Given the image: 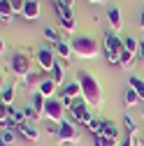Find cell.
Returning <instances> with one entry per match:
<instances>
[{
  "label": "cell",
  "instance_id": "obj_1",
  "mask_svg": "<svg viewBox=\"0 0 144 146\" xmlns=\"http://www.w3.org/2000/svg\"><path fill=\"white\" fill-rule=\"evenodd\" d=\"M77 81L81 86V95L86 98V102L91 107L100 109V104H102V86H100L98 77H93L91 72H86V70H79L77 72Z\"/></svg>",
  "mask_w": 144,
  "mask_h": 146
},
{
  "label": "cell",
  "instance_id": "obj_2",
  "mask_svg": "<svg viewBox=\"0 0 144 146\" xmlns=\"http://www.w3.org/2000/svg\"><path fill=\"white\" fill-rule=\"evenodd\" d=\"M70 44H72V51H75L79 58H86V60L98 58V53H100V44H98V40L88 37V35H77V37H72Z\"/></svg>",
  "mask_w": 144,
  "mask_h": 146
},
{
  "label": "cell",
  "instance_id": "obj_3",
  "mask_svg": "<svg viewBox=\"0 0 144 146\" xmlns=\"http://www.w3.org/2000/svg\"><path fill=\"white\" fill-rule=\"evenodd\" d=\"M47 130L51 132V135H56L61 141H65V144H77L79 141V130H77V125L72 123V121H67V118H63L61 123H51Z\"/></svg>",
  "mask_w": 144,
  "mask_h": 146
},
{
  "label": "cell",
  "instance_id": "obj_4",
  "mask_svg": "<svg viewBox=\"0 0 144 146\" xmlns=\"http://www.w3.org/2000/svg\"><path fill=\"white\" fill-rule=\"evenodd\" d=\"M9 70L14 72L16 77L23 79L28 72L33 70V67H30V56H28V53H23V51H14L12 56H9Z\"/></svg>",
  "mask_w": 144,
  "mask_h": 146
},
{
  "label": "cell",
  "instance_id": "obj_5",
  "mask_svg": "<svg viewBox=\"0 0 144 146\" xmlns=\"http://www.w3.org/2000/svg\"><path fill=\"white\" fill-rule=\"evenodd\" d=\"M35 60H37L42 72H51L56 60H58V56L53 51V46H40V49H35Z\"/></svg>",
  "mask_w": 144,
  "mask_h": 146
},
{
  "label": "cell",
  "instance_id": "obj_6",
  "mask_svg": "<svg viewBox=\"0 0 144 146\" xmlns=\"http://www.w3.org/2000/svg\"><path fill=\"white\" fill-rule=\"evenodd\" d=\"M44 118L51 123H61L65 118V107L61 102V98H49L47 107H44Z\"/></svg>",
  "mask_w": 144,
  "mask_h": 146
},
{
  "label": "cell",
  "instance_id": "obj_7",
  "mask_svg": "<svg viewBox=\"0 0 144 146\" xmlns=\"http://www.w3.org/2000/svg\"><path fill=\"white\" fill-rule=\"evenodd\" d=\"M123 46V37H119V33H114L112 28L105 33V53H121Z\"/></svg>",
  "mask_w": 144,
  "mask_h": 146
},
{
  "label": "cell",
  "instance_id": "obj_8",
  "mask_svg": "<svg viewBox=\"0 0 144 146\" xmlns=\"http://www.w3.org/2000/svg\"><path fill=\"white\" fill-rule=\"evenodd\" d=\"M70 116L75 123H81L84 127L88 125V121H93V111H91V104H84V107H72L70 109Z\"/></svg>",
  "mask_w": 144,
  "mask_h": 146
},
{
  "label": "cell",
  "instance_id": "obj_9",
  "mask_svg": "<svg viewBox=\"0 0 144 146\" xmlns=\"http://www.w3.org/2000/svg\"><path fill=\"white\" fill-rule=\"evenodd\" d=\"M16 130H19V135H23L26 141H37V139H40V130H37V127H35L30 121L19 123V127H16Z\"/></svg>",
  "mask_w": 144,
  "mask_h": 146
},
{
  "label": "cell",
  "instance_id": "obj_10",
  "mask_svg": "<svg viewBox=\"0 0 144 146\" xmlns=\"http://www.w3.org/2000/svg\"><path fill=\"white\" fill-rule=\"evenodd\" d=\"M58 23H61V28H63L65 33H75V9H72V7H65L63 14L58 16Z\"/></svg>",
  "mask_w": 144,
  "mask_h": 146
},
{
  "label": "cell",
  "instance_id": "obj_11",
  "mask_svg": "<svg viewBox=\"0 0 144 146\" xmlns=\"http://www.w3.org/2000/svg\"><path fill=\"white\" fill-rule=\"evenodd\" d=\"M107 19H109V26L114 33H121L123 30V16H121V9L119 7H109L107 9Z\"/></svg>",
  "mask_w": 144,
  "mask_h": 146
},
{
  "label": "cell",
  "instance_id": "obj_12",
  "mask_svg": "<svg viewBox=\"0 0 144 146\" xmlns=\"http://www.w3.org/2000/svg\"><path fill=\"white\" fill-rule=\"evenodd\" d=\"M40 0H26V7H23V19L28 21H35L40 16Z\"/></svg>",
  "mask_w": 144,
  "mask_h": 146
},
{
  "label": "cell",
  "instance_id": "obj_13",
  "mask_svg": "<svg viewBox=\"0 0 144 146\" xmlns=\"http://www.w3.org/2000/svg\"><path fill=\"white\" fill-rule=\"evenodd\" d=\"M44 79H42V72H37V70H30L28 74L23 77V88H35L37 86L40 88V84H42Z\"/></svg>",
  "mask_w": 144,
  "mask_h": 146
},
{
  "label": "cell",
  "instance_id": "obj_14",
  "mask_svg": "<svg viewBox=\"0 0 144 146\" xmlns=\"http://www.w3.org/2000/svg\"><path fill=\"white\" fill-rule=\"evenodd\" d=\"M53 51H56V56H58V58H63V60H67L72 53H75V51H72V44H70V42H65V40H61V42L53 44Z\"/></svg>",
  "mask_w": 144,
  "mask_h": 146
},
{
  "label": "cell",
  "instance_id": "obj_15",
  "mask_svg": "<svg viewBox=\"0 0 144 146\" xmlns=\"http://www.w3.org/2000/svg\"><path fill=\"white\" fill-rule=\"evenodd\" d=\"M56 86H58V84L49 77V79H44V81L40 84V88H37V90H40V93H42V95L49 100V98H56Z\"/></svg>",
  "mask_w": 144,
  "mask_h": 146
},
{
  "label": "cell",
  "instance_id": "obj_16",
  "mask_svg": "<svg viewBox=\"0 0 144 146\" xmlns=\"http://www.w3.org/2000/svg\"><path fill=\"white\" fill-rule=\"evenodd\" d=\"M65 63H67V60L58 58L56 65H53V70H51V79L56 81V84H63V81H65Z\"/></svg>",
  "mask_w": 144,
  "mask_h": 146
},
{
  "label": "cell",
  "instance_id": "obj_17",
  "mask_svg": "<svg viewBox=\"0 0 144 146\" xmlns=\"http://www.w3.org/2000/svg\"><path fill=\"white\" fill-rule=\"evenodd\" d=\"M30 104L35 107V111L40 114V118H44V107H47V98L40 93V90H35L33 93V100H30Z\"/></svg>",
  "mask_w": 144,
  "mask_h": 146
},
{
  "label": "cell",
  "instance_id": "obj_18",
  "mask_svg": "<svg viewBox=\"0 0 144 146\" xmlns=\"http://www.w3.org/2000/svg\"><path fill=\"white\" fill-rule=\"evenodd\" d=\"M61 93H63V95H67V98H79V95H81V86H79V81L75 79V81L65 84Z\"/></svg>",
  "mask_w": 144,
  "mask_h": 146
},
{
  "label": "cell",
  "instance_id": "obj_19",
  "mask_svg": "<svg viewBox=\"0 0 144 146\" xmlns=\"http://www.w3.org/2000/svg\"><path fill=\"white\" fill-rule=\"evenodd\" d=\"M135 58H137L135 53H130V51H125V49H123V51L119 53V65H116V67H121V70H128V67L135 63Z\"/></svg>",
  "mask_w": 144,
  "mask_h": 146
},
{
  "label": "cell",
  "instance_id": "obj_20",
  "mask_svg": "<svg viewBox=\"0 0 144 146\" xmlns=\"http://www.w3.org/2000/svg\"><path fill=\"white\" fill-rule=\"evenodd\" d=\"M14 98H16V84H9V86H5L3 88V104L5 107H12V102H14Z\"/></svg>",
  "mask_w": 144,
  "mask_h": 146
},
{
  "label": "cell",
  "instance_id": "obj_21",
  "mask_svg": "<svg viewBox=\"0 0 144 146\" xmlns=\"http://www.w3.org/2000/svg\"><path fill=\"white\" fill-rule=\"evenodd\" d=\"M128 86L135 88V93H137L139 100L144 102V79H139V77H130V79H128Z\"/></svg>",
  "mask_w": 144,
  "mask_h": 146
},
{
  "label": "cell",
  "instance_id": "obj_22",
  "mask_svg": "<svg viewBox=\"0 0 144 146\" xmlns=\"http://www.w3.org/2000/svg\"><path fill=\"white\" fill-rule=\"evenodd\" d=\"M102 135L112 137V139H119V127H116V123H114V121H107V118H105V125H102Z\"/></svg>",
  "mask_w": 144,
  "mask_h": 146
},
{
  "label": "cell",
  "instance_id": "obj_23",
  "mask_svg": "<svg viewBox=\"0 0 144 146\" xmlns=\"http://www.w3.org/2000/svg\"><path fill=\"white\" fill-rule=\"evenodd\" d=\"M142 100H139V95L135 93V88H128L125 90V95H123V104L125 107H135V104H139Z\"/></svg>",
  "mask_w": 144,
  "mask_h": 146
},
{
  "label": "cell",
  "instance_id": "obj_24",
  "mask_svg": "<svg viewBox=\"0 0 144 146\" xmlns=\"http://www.w3.org/2000/svg\"><path fill=\"white\" fill-rule=\"evenodd\" d=\"M93 144H95V146H119L116 139L107 137V135H93Z\"/></svg>",
  "mask_w": 144,
  "mask_h": 146
},
{
  "label": "cell",
  "instance_id": "obj_25",
  "mask_svg": "<svg viewBox=\"0 0 144 146\" xmlns=\"http://www.w3.org/2000/svg\"><path fill=\"white\" fill-rule=\"evenodd\" d=\"M123 46H125V51H130V53H135V56H137V51H139V40L130 37V35H125V37H123Z\"/></svg>",
  "mask_w": 144,
  "mask_h": 146
},
{
  "label": "cell",
  "instance_id": "obj_26",
  "mask_svg": "<svg viewBox=\"0 0 144 146\" xmlns=\"http://www.w3.org/2000/svg\"><path fill=\"white\" fill-rule=\"evenodd\" d=\"M102 125H105V118H95L93 116V121H88L86 130H91L93 135H102Z\"/></svg>",
  "mask_w": 144,
  "mask_h": 146
},
{
  "label": "cell",
  "instance_id": "obj_27",
  "mask_svg": "<svg viewBox=\"0 0 144 146\" xmlns=\"http://www.w3.org/2000/svg\"><path fill=\"white\" fill-rule=\"evenodd\" d=\"M44 37H47L49 42H53V44H56V42H61V33L53 28V26H47V28H44Z\"/></svg>",
  "mask_w": 144,
  "mask_h": 146
},
{
  "label": "cell",
  "instance_id": "obj_28",
  "mask_svg": "<svg viewBox=\"0 0 144 146\" xmlns=\"http://www.w3.org/2000/svg\"><path fill=\"white\" fill-rule=\"evenodd\" d=\"M0 146H14V132L12 130H3V135H0Z\"/></svg>",
  "mask_w": 144,
  "mask_h": 146
},
{
  "label": "cell",
  "instance_id": "obj_29",
  "mask_svg": "<svg viewBox=\"0 0 144 146\" xmlns=\"http://www.w3.org/2000/svg\"><path fill=\"white\" fill-rule=\"evenodd\" d=\"M123 123H125V130H128V135H137V123L133 121V116L125 114V116H123Z\"/></svg>",
  "mask_w": 144,
  "mask_h": 146
},
{
  "label": "cell",
  "instance_id": "obj_30",
  "mask_svg": "<svg viewBox=\"0 0 144 146\" xmlns=\"http://www.w3.org/2000/svg\"><path fill=\"white\" fill-rule=\"evenodd\" d=\"M23 116H26V121H30V123L40 118V114L35 111V107H33V104H28V107H23Z\"/></svg>",
  "mask_w": 144,
  "mask_h": 146
},
{
  "label": "cell",
  "instance_id": "obj_31",
  "mask_svg": "<svg viewBox=\"0 0 144 146\" xmlns=\"http://www.w3.org/2000/svg\"><path fill=\"white\" fill-rule=\"evenodd\" d=\"M12 7H14V14H23L26 0H12Z\"/></svg>",
  "mask_w": 144,
  "mask_h": 146
},
{
  "label": "cell",
  "instance_id": "obj_32",
  "mask_svg": "<svg viewBox=\"0 0 144 146\" xmlns=\"http://www.w3.org/2000/svg\"><path fill=\"white\" fill-rule=\"evenodd\" d=\"M119 146H137V135H128Z\"/></svg>",
  "mask_w": 144,
  "mask_h": 146
},
{
  "label": "cell",
  "instance_id": "obj_33",
  "mask_svg": "<svg viewBox=\"0 0 144 146\" xmlns=\"http://www.w3.org/2000/svg\"><path fill=\"white\" fill-rule=\"evenodd\" d=\"M137 60L139 63H144V42L139 40V51H137Z\"/></svg>",
  "mask_w": 144,
  "mask_h": 146
},
{
  "label": "cell",
  "instance_id": "obj_34",
  "mask_svg": "<svg viewBox=\"0 0 144 146\" xmlns=\"http://www.w3.org/2000/svg\"><path fill=\"white\" fill-rule=\"evenodd\" d=\"M139 28L144 30V7H142V12H139Z\"/></svg>",
  "mask_w": 144,
  "mask_h": 146
},
{
  "label": "cell",
  "instance_id": "obj_35",
  "mask_svg": "<svg viewBox=\"0 0 144 146\" xmlns=\"http://www.w3.org/2000/svg\"><path fill=\"white\" fill-rule=\"evenodd\" d=\"M61 3H63L65 7H75V0H61Z\"/></svg>",
  "mask_w": 144,
  "mask_h": 146
},
{
  "label": "cell",
  "instance_id": "obj_36",
  "mask_svg": "<svg viewBox=\"0 0 144 146\" xmlns=\"http://www.w3.org/2000/svg\"><path fill=\"white\" fill-rule=\"evenodd\" d=\"M91 3H107V0H91Z\"/></svg>",
  "mask_w": 144,
  "mask_h": 146
},
{
  "label": "cell",
  "instance_id": "obj_37",
  "mask_svg": "<svg viewBox=\"0 0 144 146\" xmlns=\"http://www.w3.org/2000/svg\"><path fill=\"white\" fill-rule=\"evenodd\" d=\"M137 146H144V139H142V141H137Z\"/></svg>",
  "mask_w": 144,
  "mask_h": 146
},
{
  "label": "cell",
  "instance_id": "obj_38",
  "mask_svg": "<svg viewBox=\"0 0 144 146\" xmlns=\"http://www.w3.org/2000/svg\"><path fill=\"white\" fill-rule=\"evenodd\" d=\"M142 118H144V104H142Z\"/></svg>",
  "mask_w": 144,
  "mask_h": 146
}]
</instances>
